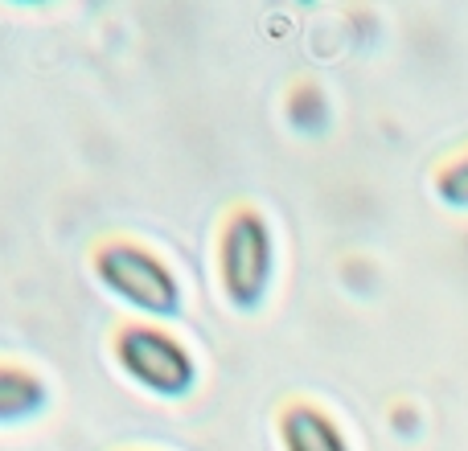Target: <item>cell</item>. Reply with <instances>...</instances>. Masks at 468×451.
<instances>
[{
  "instance_id": "1",
  "label": "cell",
  "mask_w": 468,
  "mask_h": 451,
  "mask_svg": "<svg viewBox=\"0 0 468 451\" xmlns=\"http://www.w3.org/2000/svg\"><path fill=\"white\" fill-rule=\"evenodd\" d=\"M95 271L115 296H123L128 304L144 308V312L169 316L181 304V283L169 271L161 255H153L148 246L128 238H107L95 250Z\"/></svg>"
},
{
  "instance_id": "2",
  "label": "cell",
  "mask_w": 468,
  "mask_h": 451,
  "mask_svg": "<svg viewBox=\"0 0 468 451\" xmlns=\"http://www.w3.org/2000/svg\"><path fill=\"white\" fill-rule=\"evenodd\" d=\"M271 230H267L263 214L242 205L234 210L227 226H222V242H218V275L222 288L239 308H255L263 299L267 283H271Z\"/></svg>"
},
{
  "instance_id": "3",
  "label": "cell",
  "mask_w": 468,
  "mask_h": 451,
  "mask_svg": "<svg viewBox=\"0 0 468 451\" xmlns=\"http://www.w3.org/2000/svg\"><path fill=\"white\" fill-rule=\"evenodd\" d=\"M115 357L140 386L165 398H181L197 382V365L189 349L173 332L153 329V324H128L115 332Z\"/></svg>"
},
{
  "instance_id": "4",
  "label": "cell",
  "mask_w": 468,
  "mask_h": 451,
  "mask_svg": "<svg viewBox=\"0 0 468 451\" xmlns=\"http://www.w3.org/2000/svg\"><path fill=\"white\" fill-rule=\"evenodd\" d=\"M280 435L288 451H349L337 423L308 403H292L280 414Z\"/></svg>"
},
{
  "instance_id": "5",
  "label": "cell",
  "mask_w": 468,
  "mask_h": 451,
  "mask_svg": "<svg viewBox=\"0 0 468 451\" xmlns=\"http://www.w3.org/2000/svg\"><path fill=\"white\" fill-rule=\"evenodd\" d=\"M46 406V382L21 365H0V423H21Z\"/></svg>"
},
{
  "instance_id": "6",
  "label": "cell",
  "mask_w": 468,
  "mask_h": 451,
  "mask_svg": "<svg viewBox=\"0 0 468 451\" xmlns=\"http://www.w3.org/2000/svg\"><path fill=\"white\" fill-rule=\"evenodd\" d=\"M440 197L452 205H468V156H461V161H452L444 173H440Z\"/></svg>"
},
{
  "instance_id": "7",
  "label": "cell",
  "mask_w": 468,
  "mask_h": 451,
  "mask_svg": "<svg viewBox=\"0 0 468 451\" xmlns=\"http://www.w3.org/2000/svg\"><path fill=\"white\" fill-rule=\"evenodd\" d=\"M288 111H292V120H296L300 128H316V123H321V111H324V107H321V95L304 87V90H296V99H292Z\"/></svg>"
}]
</instances>
